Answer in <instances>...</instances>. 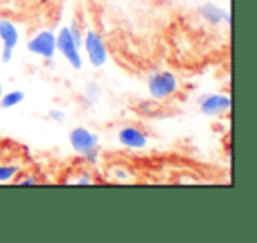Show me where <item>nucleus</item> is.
<instances>
[{
    "mask_svg": "<svg viewBox=\"0 0 257 243\" xmlns=\"http://www.w3.org/2000/svg\"><path fill=\"white\" fill-rule=\"evenodd\" d=\"M178 92V79L171 71H157L148 76V93L155 100H166Z\"/></svg>",
    "mask_w": 257,
    "mask_h": 243,
    "instance_id": "1",
    "label": "nucleus"
},
{
    "mask_svg": "<svg viewBox=\"0 0 257 243\" xmlns=\"http://www.w3.org/2000/svg\"><path fill=\"white\" fill-rule=\"evenodd\" d=\"M81 46L85 48L86 55H88V62L92 67L99 69L107 62L106 44H104L102 37L99 36V32H95V30H86V32L83 34Z\"/></svg>",
    "mask_w": 257,
    "mask_h": 243,
    "instance_id": "2",
    "label": "nucleus"
},
{
    "mask_svg": "<svg viewBox=\"0 0 257 243\" xmlns=\"http://www.w3.org/2000/svg\"><path fill=\"white\" fill-rule=\"evenodd\" d=\"M27 50L44 60H53L57 53V36L51 30H43L27 43Z\"/></svg>",
    "mask_w": 257,
    "mask_h": 243,
    "instance_id": "3",
    "label": "nucleus"
},
{
    "mask_svg": "<svg viewBox=\"0 0 257 243\" xmlns=\"http://www.w3.org/2000/svg\"><path fill=\"white\" fill-rule=\"evenodd\" d=\"M57 51H60L62 57L69 62L71 67H74L76 71H81L83 58H81V53H79V46L74 43V39H72L67 27L62 29L60 32L57 34Z\"/></svg>",
    "mask_w": 257,
    "mask_h": 243,
    "instance_id": "4",
    "label": "nucleus"
},
{
    "mask_svg": "<svg viewBox=\"0 0 257 243\" xmlns=\"http://www.w3.org/2000/svg\"><path fill=\"white\" fill-rule=\"evenodd\" d=\"M69 143H71L72 150L83 157L88 152L99 148V136L86 127H76L74 131L69 133Z\"/></svg>",
    "mask_w": 257,
    "mask_h": 243,
    "instance_id": "5",
    "label": "nucleus"
},
{
    "mask_svg": "<svg viewBox=\"0 0 257 243\" xmlns=\"http://www.w3.org/2000/svg\"><path fill=\"white\" fill-rule=\"evenodd\" d=\"M0 41L4 44L2 46V62L9 64L13 58V51L18 46L20 34H18V27L4 18H0Z\"/></svg>",
    "mask_w": 257,
    "mask_h": 243,
    "instance_id": "6",
    "label": "nucleus"
},
{
    "mask_svg": "<svg viewBox=\"0 0 257 243\" xmlns=\"http://www.w3.org/2000/svg\"><path fill=\"white\" fill-rule=\"evenodd\" d=\"M199 107L206 116H218L231 109V97L224 93H208L199 99Z\"/></svg>",
    "mask_w": 257,
    "mask_h": 243,
    "instance_id": "7",
    "label": "nucleus"
},
{
    "mask_svg": "<svg viewBox=\"0 0 257 243\" xmlns=\"http://www.w3.org/2000/svg\"><path fill=\"white\" fill-rule=\"evenodd\" d=\"M118 141L121 147L131 148V150H141L148 145V136L141 129L133 126L121 127L118 133Z\"/></svg>",
    "mask_w": 257,
    "mask_h": 243,
    "instance_id": "8",
    "label": "nucleus"
},
{
    "mask_svg": "<svg viewBox=\"0 0 257 243\" xmlns=\"http://www.w3.org/2000/svg\"><path fill=\"white\" fill-rule=\"evenodd\" d=\"M199 15L204 22L211 23V25H220V23H231V15L225 9L218 8L215 4H204L199 8Z\"/></svg>",
    "mask_w": 257,
    "mask_h": 243,
    "instance_id": "9",
    "label": "nucleus"
},
{
    "mask_svg": "<svg viewBox=\"0 0 257 243\" xmlns=\"http://www.w3.org/2000/svg\"><path fill=\"white\" fill-rule=\"evenodd\" d=\"M25 100V92L22 90H13V92H8L4 97H0V107L2 109H11V107L18 106Z\"/></svg>",
    "mask_w": 257,
    "mask_h": 243,
    "instance_id": "10",
    "label": "nucleus"
},
{
    "mask_svg": "<svg viewBox=\"0 0 257 243\" xmlns=\"http://www.w3.org/2000/svg\"><path fill=\"white\" fill-rule=\"evenodd\" d=\"M100 95H102V88L99 86V83L90 81L85 88V95H83V100H85L86 106H92V104L99 102Z\"/></svg>",
    "mask_w": 257,
    "mask_h": 243,
    "instance_id": "11",
    "label": "nucleus"
},
{
    "mask_svg": "<svg viewBox=\"0 0 257 243\" xmlns=\"http://www.w3.org/2000/svg\"><path fill=\"white\" fill-rule=\"evenodd\" d=\"M20 173L18 166H6L0 164V183H8L11 180H15V176Z\"/></svg>",
    "mask_w": 257,
    "mask_h": 243,
    "instance_id": "12",
    "label": "nucleus"
},
{
    "mask_svg": "<svg viewBox=\"0 0 257 243\" xmlns=\"http://www.w3.org/2000/svg\"><path fill=\"white\" fill-rule=\"evenodd\" d=\"M67 29H69V32H71L74 43L78 44L79 48H81V44H83V32H81V27H79V23L76 22V20H72L71 27H67Z\"/></svg>",
    "mask_w": 257,
    "mask_h": 243,
    "instance_id": "13",
    "label": "nucleus"
},
{
    "mask_svg": "<svg viewBox=\"0 0 257 243\" xmlns=\"http://www.w3.org/2000/svg\"><path fill=\"white\" fill-rule=\"evenodd\" d=\"M50 118L53 122H64L65 120V113L62 109H50Z\"/></svg>",
    "mask_w": 257,
    "mask_h": 243,
    "instance_id": "14",
    "label": "nucleus"
},
{
    "mask_svg": "<svg viewBox=\"0 0 257 243\" xmlns=\"http://www.w3.org/2000/svg\"><path fill=\"white\" fill-rule=\"evenodd\" d=\"M74 182L78 183V185H88V183H93V178L90 173H83V175L79 176V178H76Z\"/></svg>",
    "mask_w": 257,
    "mask_h": 243,
    "instance_id": "15",
    "label": "nucleus"
},
{
    "mask_svg": "<svg viewBox=\"0 0 257 243\" xmlns=\"http://www.w3.org/2000/svg\"><path fill=\"white\" fill-rule=\"evenodd\" d=\"M20 183H22V185H37V183H39V180L34 178V176H30V178L20 180Z\"/></svg>",
    "mask_w": 257,
    "mask_h": 243,
    "instance_id": "16",
    "label": "nucleus"
},
{
    "mask_svg": "<svg viewBox=\"0 0 257 243\" xmlns=\"http://www.w3.org/2000/svg\"><path fill=\"white\" fill-rule=\"evenodd\" d=\"M0 97H2V83H0Z\"/></svg>",
    "mask_w": 257,
    "mask_h": 243,
    "instance_id": "17",
    "label": "nucleus"
}]
</instances>
